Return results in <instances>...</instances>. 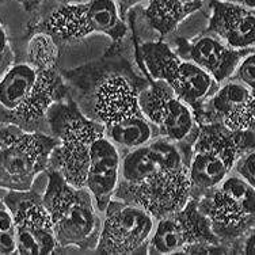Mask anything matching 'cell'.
Here are the masks:
<instances>
[{"instance_id":"2","label":"cell","mask_w":255,"mask_h":255,"mask_svg":"<svg viewBox=\"0 0 255 255\" xmlns=\"http://www.w3.org/2000/svg\"><path fill=\"white\" fill-rule=\"evenodd\" d=\"M113 198L141 208L155 220L183 208L193 198L186 153L159 136L124 152Z\"/></svg>"},{"instance_id":"23","label":"cell","mask_w":255,"mask_h":255,"mask_svg":"<svg viewBox=\"0 0 255 255\" xmlns=\"http://www.w3.org/2000/svg\"><path fill=\"white\" fill-rule=\"evenodd\" d=\"M255 152L251 149L249 152H245L243 155L238 157L235 166L232 168V172L236 174L238 177L245 179L251 186H255Z\"/></svg>"},{"instance_id":"26","label":"cell","mask_w":255,"mask_h":255,"mask_svg":"<svg viewBox=\"0 0 255 255\" xmlns=\"http://www.w3.org/2000/svg\"><path fill=\"white\" fill-rule=\"evenodd\" d=\"M19 4L25 8V11L27 12H33L38 8L39 5L44 3L45 0H18Z\"/></svg>"},{"instance_id":"10","label":"cell","mask_w":255,"mask_h":255,"mask_svg":"<svg viewBox=\"0 0 255 255\" xmlns=\"http://www.w3.org/2000/svg\"><path fill=\"white\" fill-rule=\"evenodd\" d=\"M57 140L44 132H27L15 125L0 128V189L29 190L48 171Z\"/></svg>"},{"instance_id":"27","label":"cell","mask_w":255,"mask_h":255,"mask_svg":"<svg viewBox=\"0 0 255 255\" xmlns=\"http://www.w3.org/2000/svg\"><path fill=\"white\" fill-rule=\"evenodd\" d=\"M238 3L242 5H246V7H250V8H254L255 0H238Z\"/></svg>"},{"instance_id":"29","label":"cell","mask_w":255,"mask_h":255,"mask_svg":"<svg viewBox=\"0 0 255 255\" xmlns=\"http://www.w3.org/2000/svg\"><path fill=\"white\" fill-rule=\"evenodd\" d=\"M4 1H5V0H0V5L3 4V3H4Z\"/></svg>"},{"instance_id":"15","label":"cell","mask_w":255,"mask_h":255,"mask_svg":"<svg viewBox=\"0 0 255 255\" xmlns=\"http://www.w3.org/2000/svg\"><path fill=\"white\" fill-rule=\"evenodd\" d=\"M254 90L235 80H226L202 105L198 124H219L231 130H254Z\"/></svg>"},{"instance_id":"22","label":"cell","mask_w":255,"mask_h":255,"mask_svg":"<svg viewBox=\"0 0 255 255\" xmlns=\"http://www.w3.org/2000/svg\"><path fill=\"white\" fill-rule=\"evenodd\" d=\"M231 80H235L238 83L245 84L246 87L254 90L255 84V57L254 52H251L241 60V63L236 65L234 74L231 75Z\"/></svg>"},{"instance_id":"28","label":"cell","mask_w":255,"mask_h":255,"mask_svg":"<svg viewBox=\"0 0 255 255\" xmlns=\"http://www.w3.org/2000/svg\"><path fill=\"white\" fill-rule=\"evenodd\" d=\"M223 1H238V0H223Z\"/></svg>"},{"instance_id":"9","label":"cell","mask_w":255,"mask_h":255,"mask_svg":"<svg viewBox=\"0 0 255 255\" xmlns=\"http://www.w3.org/2000/svg\"><path fill=\"white\" fill-rule=\"evenodd\" d=\"M31 30L48 33L60 46L78 42L95 33L108 35L117 44L125 38L128 25L114 0H89L57 5L33 22L27 31Z\"/></svg>"},{"instance_id":"19","label":"cell","mask_w":255,"mask_h":255,"mask_svg":"<svg viewBox=\"0 0 255 255\" xmlns=\"http://www.w3.org/2000/svg\"><path fill=\"white\" fill-rule=\"evenodd\" d=\"M120 149L106 137V134H102L94 144L84 186L91 193L97 209L101 213L113 198L120 178Z\"/></svg>"},{"instance_id":"18","label":"cell","mask_w":255,"mask_h":255,"mask_svg":"<svg viewBox=\"0 0 255 255\" xmlns=\"http://www.w3.org/2000/svg\"><path fill=\"white\" fill-rule=\"evenodd\" d=\"M211 1V16L205 33L216 35L235 49H254V8L238 1Z\"/></svg>"},{"instance_id":"5","label":"cell","mask_w":255,"mask_h":255,"mask_svg":"<svg viewBox=\"0 0 255 255\" xmlns=\"http://www.w3.org/2000/svg\"><path fill=\"white\" fill-rule=\"evenodd\" d=\"M42 201L49 213L54 239L60 250H93L98 242L102 219L86 187L72 186L59 172L48 171Z\"/></svg>"},{"instance_id":"3","label":"cell","mask_w":255,"mask_h":255,"mask_svg":"<svg viewBox=\"0 0 255 255\" xmlns=\"http://www.w3.org/2000/svg\"><path fill=\"white\" fill-rule=\"evenodd\" d=\"M69 95L59 69L14 61L0 78V124L27 132L49 133L46 116L53 103Z\"/></svg>"},{"instance_id":"24","label":"cell","mask_w":255,"mask_h":255,"mask_svg":"<svg viewBox=\"0 0 255 255\" xmlns=\"http://www.w3.org/2000/svg\"><path fill=\"white\" fill-rule=\"evenodd\" d=\"M15 61V52L11 46L10 38L7 35L4 26L0 22V78L7 72V69Z\"/></svg>"},{"instance_id":"8","label":"cell","mask_w":255,"mask_h":255,"mask_svg":"<svg viewBox=\"0 0 255 255\" xmlns=\"http://www.w3.org/2000/svg\"><path fill=\"white\" fill-rule=\"evenodd\" d=\"M213 234L230 249L243 254V241L255 226V186L231 172L217 186L197 198Z\"/></svg>"},{"instance_id":"17","label":"cell","mask_w":255,"mask_h":255,"mask_svg":"<svg viewBox=\"0 0 255 255\" xmlns=\"http://www.w3.org/2000/svg\"><path fill=\"white\" fill-rule=\"evenodd\" d=\"M148 5L130 10L128 18L133 35H155L153 39H163L172 33L189 15L202 8V0H147Z\"/></svg>"},{"instance_id":"16","label":"cell","mask_w":255,"mask_h":255,"mask_svg":"<svg viewBox=\"0 0 255 255\" xmlns=\"http://www.w3.org/2000/svg\"><path fill=\"white\" fill-rule=\"evenodd\" d=\"M174 50L182 59L189 60L204 69L220 84L234 74L241 60L254 49H235L211 33H202L193 39L178 37Z\"/></svg>"},{"instance_id":"4","label":"cell","mask_w":255,"mask_h":255,"mask_svg":"<svg viewBox=\"0 0 255 255\" xmlns=\"http://www.w3.org/2000/svg\"><path fill=\"white\" fill-rule=\"evenodd\" d=\"M46 123L57 140L48 171L59 172L72 186L84 187L94 144L105 134L103 128L86 117L69 95L50 106Z\"/></svg>"},{"instance_id":"20","label":"cell","mask_w":255,"mask_h":255,"mask_svg":"<svg viewBox=\"0 0 255 255\" xmlns=\"http://www.w3.org/2000/svg\"><path fill=\"white\" fill-rule=\"evenodd\" d=\"M25 41V61L38 68L57 69L61 46L48 33L31 30Z\"/></svg>"},{"instance_id":"12","label":"cell","mask_w":255,"mask_h":255,"mask_svg":"<svg viewBox=\"0 0 255 255\" xmlns=\"http://www.w3.org/2000/svg\"><path fill=\"white\" fill-rule=\"evenodd\" d=\"M138 106L157 136L178 144L189 159L191 144L200 127L193 109L164 82L149 78L138 94Z\"/></svg>"},{"instance_id":"1","label":"cell","mask_w":255,"mask_h":255,"mask_svg":"<svg viewBox=\"0 0 255 255\" xmlns=\"http://www.w3.org/2000/svg\"><path fill=\"white\" fill-rule=\"evenodd\" d=\"M61 75L80 112L103 128L121 155L157 137L138 106L148 78L136 71L121 42H113L102 57Z\"/></svg>"},{"instance_id":"14","label":"cell","mask_w":255,"mask_h":255,"mask_svg":"<svg viewBox=\"0 0 255 255\" xmlns=\"http://www.w3.org/2000/svg\"><path fill=\"white\" fill-rule=\"evenodd\" d=\"M15 228L18 254H53L60 251L49 213L35 190H8L3 198Z\"/></svg>"},{"instance_id":"7","label":"cell","mask_w":255,"mask_h":255,"mask_svg":"<svg viewBox=\"0 0 255 255\" xmlns=\"http://www.w3.org/2000/svg\"><path fill=\"white\" fill-rule=\"evenodd\" d=\"M134 59L142 74L152 80H162L187 103L194 116L219 87L215 79L189 60L182 59L163 39L134 41Z\"/></svg>"},{"instance_id":"21","label":"cell","mask_w":255,"mask_h":255,"mask_svg":"<svg viewBox=\"0 0 255 255\" xmlns=\"http://www.w3.org/2000/svg\"><path fill=\"white\" fill-rule=\"evenodd\" d=\"M16 239H15L14 221L8 208L3 200H0V254H15Z\"/></svg>"},{"instance_id":"25","label":"cell","mask_w":255,"mask_h":255,"mask_svg":"<svg viewBox=\"0 0 255 255\" xmlns=\"http://www.w3.org/2000/svg\"><path fill=\"white\" fill-rule=\"evenodd\" d=\"M114 1L117 3L118 11H120L121 18L125 19L129 11L132 10V8H134L136 5L141 4L144 1H147V0H114Z\"/></svg>"},{"instance_id":"13","label":"cell","mask_w":255,"mask_h":255,"mask_svg":"<svg viewBox=\"0 0 255 255\" xmlns=\"http://www.w3.org/2000/svg\"><path fill=\"white\" fill-rule=\"evenodd\" d=\"M155 219L147 211L112 198L103 211L97 254H147L155 228Z\"/></svg>"},{"instance_id":"6","label":"cell","mask_w":255,"mask_h":255,"mask_svg":"<svg viewBox=\"0 0 255 255\" xmlns=\"http://www.w3.org/2000/svg\"><path fill=\"white\" fill-rule=\"evenodd\" d=\"M187 159L193 198H200L232 172L238 157L254 149V130H231L219 124H198Z\"/></svg>"},{"instance_id":"11","label":"cell","mask_w":255,"mask_h":255,"mask_svg":"<svg viewBox=\"0 0 255 255\" xmlns=\"http://www.w3.org/2000/svg\"><path fill=\"white\" fill-rule=\"evenodd\" d=\"M147 254H231L219 241L197 198L155 221Z\"/></svg>"}]
</instances>
